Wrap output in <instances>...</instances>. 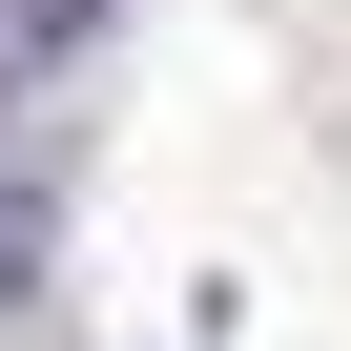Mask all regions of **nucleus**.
Segmentation results:
<instances>
[{"mask_svg": "<svg viewBox=\"0 0 351 351\" xmlns=\"http://www.w3.org/2000/svg\"><path fill=\"white\" fill-rule=\"evenodd\" d=\"M42 228H62V165H42V145H0V310L42 289Z\"/></svg>", "mask_w": 351, "mask_h": 351, "instance_id": "nucleus-1", "label": "nucleus"}, {"mask_svg": "<svg viewBox=\"0 0 351 351\" xmlns=\"http://www.w3.org/2000/svg\"><path fill=\"white\" fill-rule=\"evenodd\" d=\"M104 21H124V0H0V62H21V83H42V62H83Z\"/></svg>", "mask_w": 351, "mask_h": 351, "instance_id": "nucleus-2", "label": "nucleus"}]
</instances>
